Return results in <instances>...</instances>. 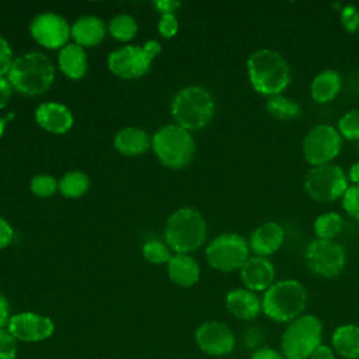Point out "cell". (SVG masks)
I'll list each match as a JSON object with an SVG mask.
<instances>
[{"label": "cell", "instance_id": "46", "mask_svg": "<svg viewBox=\"0 0 359 359\" xmlns=\"http://www.w3.org/2000/svg\"><path fill=\"white\" fill-rule=\"evenodd\" d=\"M358 74H359V72H358Z\"/></svg>", "mask_w": 359, "mask_h": 359}, {"label": "cell", "instance_id": "32", "mask_svg": "<svg viewBox=\"0 0 359 359\" xmlns=\"http://www.w3.org/2000/svg\"><path fill=\"white\" fill-rule=\"evenodd\" d=\"M29 187H31L32 194L39 198H48V196L53 195L56 192V189H59V184L56 182V180L52 175H46V174L35 175L31 180Z\"/></svg>", "mask_w": 359, "mask_h": 359}, {"label": "cell", "instance_id": "41", "mask_svg": "<svg viewBox=\"0 0 359 359\" xmlns=\"http://www.w3.org/2000/svg\"><path fill=\"white\" fill-rule=\"evenodd\" d=\"M11 84L7 79L0 77V109L6 107V104L8 102L10 97H11Z\"/></svg>", "mask_w": 359, "mask_h": 359}, {"label": "cell", "instance_id": "37", "mask_svg": "<svg viewBox=\"0 0 359 359\" xmlns=\"http://www.w3.org/2000/svg\"><path fill=\"white\" fill-rule=\"evenodd\" d=\"M178 31V20L174 14H161L158 20V32L164 38H172Z\"/></svg>", "mask_w": 359, "mask_h": 359}, {"label": "cell", "instance_id": "23", "mask_svg": "<svg viewBox=\"0 0 359 359\" xmlns=\"http://www.w3.org/2000/svg\"><path fill=\"white\" fill-rule=\"evenodd\" d=\"M57 63L66 77L73 80L81 79L87 72V55L84 48L77 43H67L60 49Z\"/></svg>", "mask_w": 359, "mask_h": 359}, {"label": "cell", "instance_id": "18", "mask_svg": "<svg viewBox=\"0 0 359 359\" xmlns=\"http://www.w3.org/2000/svg\"><path fill=\"white\" fill-rule=\"evenodd\" d=\"M36 123L55 135L66 133L73 126V115L67 107L59 102H43L35 109Z\"/></svg>", "mask_w": 359, "mask_h": 359}, {"label": "cell", "instance_id": "36", "mask_svg": "<svg viewBox=\"0 0 359 359\" xmlns=\"http://www.w3.org/2000/svg\"><path fill=\"white\" fill-rule=\"evenodd\" d=\"M13 63H14V59H13V50L10 48V43L3 36H0V77H3L4 74H8Z\"/></svg>", "mask_w": 359, "mask_h": 359}, {"label": "cell", "instance_id": "22", "mask_svg": "<svg viewBox=\"0 0 359 359\" xmlns=\"http://www.w3.org/2000/svg\"><path fill=\"white\" fill-rule=\"evenodd\" d=\"M170 279L182 287L194 286L201 276L198 262L188 254H175L167 264Z\"/></svg>", "mask_w": 359, "mask_h": 359}, {"label": "cell", "instance_id": "21", "mask_svg": "<svg viewBox=\"0 0 359 359\" xmlns=\"http://www.w3.org/2000/svg\"><path fill=\"white\" fill-rule=\"evenodd\" d=\"M105 36V24L94 15H84L72 25V38L81 48L98 45Z\"/></svg>", "mask_w": 359, "mask_h": 359}, {"label": "cell", "instance_id": "40", "mask_svg": "<svg viewBox=\"0 0 359 359\" xmlns=\"http://www.w3.org/2000/svg\"><path fill=\"white\" fill-rule=\"evenodd\" d=\"M250 359H285V356L272 348H259L250 356Z\"/></svg>", "mask_w": 359, "mask_h": 359}, {"label": "cell", "instance_id": "33", "mask_svg": "<svg viewBox=\"0 0 359 359\" xmlns=\"http://www.w3.org/2000/svg\"><path fill=\"white\" fill-rule=\"evenodd\" d=\"M341 206L351 219L359 222V185L349 184L341 198Z\"/></svg>", "mask_w": 359, "mask_h": 359}, {"label": "cell", "instance_id": "5", "mask_svg": "<svg viewBox=\"0 0 359 359\" xmlns=\"http://www.w3.org/2000/svg\"><path fill=\"white\" fill-rule=\"evenodd\" d=\"M208 236L203 216L194 208H181L167 220L164 238L177 254H188L202 247Z\"/></svg>", "mask_w": 359, "mask_h": 359}, {"label": "cell", "instance_id": "9", "mask_svg": "<svg viewBox=\"0 0 359 359\" xmlns=\"http://www.w3.org/2000/svg\"><path fill=\"white\" fill-rule=\"evenodd\" d=\"M248 240L238 233H222L206 247L205 255L208 264L220 272L240 271L250 255Z\"/></svg>", "mask_w": 359, "mask_h": 359}, {"label": "cell", "instance_id": "16", "mask_svg": "<svg viewBox=\"0 0 359 359\" xmlns=\"http://www.w3.org/2000/svg\"><path fill=\"white\" fill-rule=\"evenodd\" d=\"M285 241V229L279 222L266 220L258 224L248 237L250 251L258 257L269 258L280 250Z\"/></svg>", "mask_w": 359, "mask_h": 359}, {"label": "cell", "instance_id": "3", "mask_svg": "<svg viewBox=\"0 0 359 359\" xmlns=\"http://www.w3.org/2000/svg\"><path fill=\"white\" fill-rule=\"evenodd\" d=\"M11 87L27 95H38L49 90L55 79L52 60L42 52H28L17 59L7 74Z\"/></svg>", "mask_w": 359, "mask_h": 359}, {"label": "cell", "instance_id": "31", "mask_svg": "<svg viewBox=\"0 0 359 359\" xmlns=\"http://www.w3.org/2000/svg\"><path fill=\"white\" fill-rule=\"evenodd\" d=\"M142 252L144 258L151 264H168L172 257L165 244L158 240L146 241L142 247Z\"/></svg>", "mask_w": 359, "mask_h": 359}, {"label": "cell", "instance_id": "7", "mask_svg": "<svg viewBox=\"0 0 359 359\" xmlns=\"http://www.w3.org/2000/svg\"><path fill=\"white\" fill-rule=\"evenodd\" d=\"M157 158L170 168L188 165L195 154V140L189 130L175 125L160 128L151 139Z\"/></svg>", "mask_w": 359, "mask_h": 359}, {"label": "cell", "instance_id": "20", "mask_svg": "<svg viewBox=\"0 0 359 359\" xmlns=\"http://www.w3.org/2000/svg\"><path fill=\"white\" fill-rule=\"evenodd\" d=\"M342 90V76L335 69L318 72L310 83V97L317 104L334 101Z\"/></svg>", "mask_w": 359, "mask_h": 359}, {"label": "cell", "instance_id": "39", "mask_svg": "<svg viewBox=\"0 0 359 359\" xmlns=\"http://www.w3.org/2000/svg\"><path fill=\"white\" fill-rule=\"evenodd\" d=\"M180 6H181V3L177 1V0H158V1H154V7L161 14H174Z\"/></svg>", "mask_w": 359, "mask_h": 359}, {"label": "cell", "instance_id": "2", "mask_svg": "<svg viewBox=\"0 0 359 359\" xmlns=\"http://www.w3.org/2000/svg\"><path fill=\"white\" fill-rule=\"evenodd\" d=\"M307 304V290L297 279L275 280L262 294L264 314L275 323H290L303 314Z\"/></svg>", "mask_w": 359, "mask_h": 359}, {"label": "cell", "instance_id": "28", "mask_svg": "<svg viewBox=\"0 0 359 359\" xmlns=\"http://www.w3.org/2000/svg\"><path fill=\"white\" fill-rule=\"evenodd\" d=\"M90 180L81 171H69L59 181V191L66 198H79L88 191Z\"/></svg>", "mask_w": 359, "mask_h": 359}, {"label": "cell", "instance_id": "29", "mask_svg": "<svg viewBox=\"0 0 359 359\" xmlns=\"http://www.w3.org/2000/svg\"><path fill=\"white\" fill-rule=\"evenodd\" d=\"M109 34L118 41H130L137 32V24L133 17L128 14H119L109 21Z\"/></svg>", "mask_w": 359, "mask_h": 359}, {"label": "cell", "instance_id": "43", "mask_svg": "<svg viewBox=\"0 0 359 359\" xmlns=\"http://www.w3.org/2000/svg\"><path fill=\"white\" fill-rule=\"evenodd\" d=\"M8 313H10V309H8V302L7 299L0 293V330L4 328L6 324H8Z\"/></svg>", "mask_w": 359, "mask_h": 359}, {"label": "cell", "instance_id": "25", "mask_svg": "<svg viewBox=\"0 0 359 359\" xmlns=\"http://www.w3.org/2000/svg\"><path fill=\"white\" fill-rule=\"evenodd\" d=\"M332 348L345 359H359V327L355 324L339 325L332 332Z\"/></svg>", "mask_w": 359, "mask_h": 359}, {"label": "cell", "instance_id": "15", "mask_svg": "<svg viewBox=\"0 0 359 359\" xmlns=\"http://www.w3.org/2000/svg\"><path fill=\"white\" fill-rule=\"evenodd\" d=\"M7 330L17 341L38 342L49 338L55 331V324L49 317L36 313H18L8 320Z\"/></svg>", "mask_w": 359, "mask_h": 359}, {"label": "cell", "instance_id": "44", "mask_svg": "<svg viewBox=\"0 0 359 359\" xmlns=\"http://www.w3.org/2000/svg\"><path fill=\"white\" fill-rule=\"evenodd\" d=\"M346 174H348L349 184L359 185V160H356L355 163H352V164H351V167L348 168Z\"/></svg>", "mask_w": 359, "mask_h": 359}, {"label": "cell", "instance_id": "8", "mask_svg": "<svg viewBox=\"0 0 359 359\" xmlns=\"http://www.w3.org/2000/svg\"><path fill=\"white\" fill-rule=\"evenodd\" d=\"M304 191L309 198L318 203H332L341 199L349 187L346 171L338 164L311 167L304 177Z\"/></svg>", "mask_w": 359, "mask_h": 359}, {"label": "cell", "instance_id": "6", "mask_svg": "<svg viewBox=\"0 0 359 359\" xmlns=\"http://www.w3.org/2000/svg\"><path fill=\"white\" fill-rule=\"evenodd\" d=\"M321 341L323 324L320 318L303 313L287 323L280 338V348L286 359H309L321 345Z\"/></svg>", "mask_w": 359, "mask_h": 359}, {"label": "cell", "instance_id": "14", "mask_svg": "<svg viewBox=\"0 0 359 359\" xmlns=\"http://www.w3.org/2000/svg\"><path fill=\"white\" fill-rule=\"evenodd\" d=\"M199 349L210 356L229 355L236 345V337L230 327L220 321H206L195 331Z\"/></svg>", "mask_w": 359, "mask_h": 359}, {"label": "cell", "instance_id": "19", "mask_svg": "<svg viewBox=\"0 0 359 359\" xmlns=\"http://www.w3.org/2000/svg\"><path fill=\"white\" fill-rule=\"evenodd\" d=\"M226 307L229 313L243 321H250L257 318V316L262 311L261 299L258 294L247 287H236L231 289L224 299Z\"/></svg>", "mask_w": 359, "mask_h": 359}, {"label": "cell", "instance_id": "1", "mask_svg": "<svg viewBox=\"0 0 359 359\" xmlns=\"http://www.w3.org/2000/svg\"><path fill=\"white\" fill-rule=\"evenodd\" d=\"M248 81L255 93L266 98L283 94L292 81V69L287 60L269 48L254 50L247 59Z\"/></svg>", "mask_w": 359, "mask_h": 359}, {"label": "cell", "instance_id": "13", "mask_svg": "<svg viewBox=\"0 0 359 359\" xmlns=\"http://www.w3.org/2000/svg\"><path fill=\"white\" fill-rule=\"evenodd\" d=\"M32 38L48 49L63 48L72 36V27L67 21L55 13H42L36 15L29 25Z\"/></svg>", "mask_w": 359, "mask_h": 359}, {"label": "cell", "instance_id": "11", "mask_svg": "<svg viewBox=\"0 0 359 359\" xmlns=\"http://www.w3.org/2000/svg\"><path fill=\"white\" fill-rule=\"evenodd\" d=\"M344 139L335 126L317 123L303 137L302 153L311 167L331 164L341 153Z\"/></svg>", "mask_w": 359, "mask_h": 359}, {"label": "cell", "instance_id": "12", "mask_svg": "<svg viewBox=\"0 0 359 359\" xmlns=\"http://www.w3.org/2000/svg\"><path fill=\"white\" fill-rule=\"evenodd\" d=\"M161 52L157 41H147L140 46H122L108 56V69L121 79H137L144 76L153 59Z\"/></svg>", "mask_w": 359, "mask_h": 359}, {"label": "cell", "instance_id": "26", "mask_svg": "<svg viewBox=\"0 0 359 359\" xmlns=\"http://www.w3.org/2000/svg\"><path fill=\"white\" fill-rule=\"evenodd\" d=\"M266 112L279 121H293L303 114L302 105L285 94H278L266 98L265 101Z\"/></svg>", "mask_w": 359, "mask_h": 359}, {"label": "cell", "instance_id": "4", "mask_svg": "<svg viewBox=\"0 0 359 359\" xmlns=\"http://www.w3.org/2000/svg\"><path fill=\"white\" fill-rule=\"evenodd\" d=\"M215 98L209 90L201 86L181 88L172 98L171 115L178 126L187 130H198L210 123L215 115Z\"/></svg>", "mask_w": 359, "mask_h": 359}, {"label": "cell", "instance_id": "30", "mask_svg": "<svg viewBox=\"0 0 359 359\" xmlns=\"http://www.w3.org/2000/svg\"><path fill=\"white\" fill-rule=\"evenodd\" d=\"M335 128L344 140L358 142L359 140V108H352L344 112L339 116Z\"/></svg>", "mask_w": 359, "mask_h": 359}, {"label": "cell", "instance_id": "45", "mask_svg": "<svg viewBox=\"0 0 359 359\" xmlns=\"http://www.w3.org/2000/svg\"><path fill=\"white\" fill-rule=\"evenodd\" d=\"M6 123H7V119H3V118H0V137L3 136V133H4V129H6Z\"/></svg>", "mask_w": 359, "mask_h": 359}, {"label": "cell", "instance_id": "42", "mask_svg": "<svg viewBox=\"0 0 359 359\" xmlns=\"http://www.w3.org/2000/svg\"><path fill=\"white\" fill-rule=\"evenodd\" d=\"M309 359H335V353L334 349L330 348L328 345L321 344L311 355Z\"/></svg>", "mask_w": 359, "mask_h": 359}, {"label": "cell", "instance_id": "38", "mask_svg": "<svg viewBox=\"0 0 359 359\" xmlns=\"http://www.w3.org/2000/svg\"><path fill=\"white\" fill-rule=\"evenodd\" d=\"M14 237V230L10 223L0 216V250L6 248Z\"/></svg>", "mask_w": 359, "mask_h": 359}, {"label": "cell", "instance_id": "35", "mask_svg": "<svg viewBox=\"0 0 359 359\" xmlns=\"http://www.w3.org/2000/svg\"><path fill=\"white\" fill-rule=\"evenodd\" d=\"M17 356V339L6 328L0 330V359H14Z\"/></svg>", "mask_w": 359, "mask_h": 359}, {"label": "cell", "instance_id": "10", "mask_svg": "<svg viewBox=\"0 0 359 359\" xmlns=\"http://www.w3.org/2000/svg\"><path fill=\"white\" fill-rule=\"evenodd\" d=\"M306 266L317 276L332 279L339 276L346 266V250L337 240H311L303 252Z\"/></svg>", "mask_w": 359, "mask_h": 359}, {"label": "cell", "instance_id": "27", "mask_svg": "<svg viewBox=\"0 0 359 359\" xmlns=\"http://www.w3.org/2000/svg\"><path fill=\"white\" fill-rule=\"evenodd\" d=\"M344 229V217L335 210H328L318 215L313 222V231L316 238L335 240Z\"/></svg>", "mask_w": 359, "mask_h": 359}, {"label": "cell", "instance_id": "17", "mask_svg": "<svg viewBox=\"0 0 359 359\" xmlns=\"http://www.w3.org/2000/svg\"><path fill=\"white\" fill-rule=\"evenodd\" d=\"M275 265L266 257L251 255L240 269V279L244 287L255 293H264L275 282Z\"/></svg>", "mask_w": 359, "mask_h": 359}, {"label": "cell", "instance_id": "34", "mask_svg": "<svg viewBox=\"0 0 359 359\" xmlns=\"http://www.w3.org/2000/svg\"><path fill=\"white\" fill-rule=\"evenodd\" d=\"M339 22L345 32L355 34L359 31V8L353 4H344L339 10Z\"/></svg>", "mask_w": 359, "mask_h": 359}, {"label": "cell", "instance_id": "24", "mask_svg": "<svg viewBox=\"0 0 359 359\" xmlns=\"http://www.w3.org/2000/svg\"><path fill=\"white\" fill-rule=\"evenodd\" d=\"M150 144L149 135L139 128H123L114 137L115 149L125 156L143 154Z\"/></svg>", "mask_w": 359, "mask_h": 359}]
</instances>
